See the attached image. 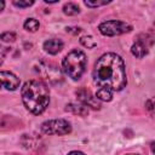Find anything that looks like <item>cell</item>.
I'll return each mask as SVG.
<instances>
[{"label":"cell","mask_w":155,"mask_h":155,"mask_svg":"<svg viewBox=\"0 0 155 155\" xmlns=\"http://www.w3.org/2000/svg\"><path fill=\"white\" fill-rule=\"evenodd\" d=\"M107 4H110V1H88V0L85 1V5L87 7H98V6H103Z\"/></svg>","instance_id":"ac0fdd59"},{"label":"cell","mask_w":155,"mask_h":155,"mask_svg":"<svg viewBox=\"0 0 155 155\" xmlns=\"http://www.w3.org/2000/svg\"><path fill=\"white\" fill-rule=\"evenodd\" d=\"M150 149H151L153 154H155V142H151V144H150Z\"/></svg>","instance_id":"7402d4cb"},{"label":"cell","mask_w":155,"mask_h":155,"mask_svg":"<svg viewBox=\"0 0 155 155\" xmlns=\"http://www.w3.org/2000/svg\"><path fill=\"white\" fill-rule=\"evenodd\" d=\"M80 12V7L74 2H67L63 6V13L67 16H74Z\"/></svg>","instance_id":"4fadbf2b"},{"label":"cell","mask_w":155,"mask_h":155,"mask_svg":"<svg viewBox=\"0 0 155 155\" xmlns=\"http://www.w3.org/2000/svg\"><path fill=\"white\" fill-rule=\"evenodd\" d=\"M42 133L45 134H68L71 132V125L64 120V119H53V120H47L41 124L40 126Z\"/></svg>","instance_id":"5b68a950"},{"label":"cell","mask_w":155,"mask_h":155,"mask_svg":"<svg viewBox=\"0 0 155 155\" xmlns=\"http://www.w3.org/2000/svg\"><path fill=\"white\" fill-rule=\"evenodd\" d=\"M34 4V1L33 0H27V1H22V0H19V1H13V5L15 6H17V7H21V8H24V7H29V6H31Z\"/></svg>","instance_id":"d6986e66"},{"label":"cell","mask_w":155,"mask_h":155,"mask_svg":"<svg viewBox=\"0 0 155 155\" xmlns=\"http://www.w3.org/2000/svg\"><path fill=\"white\" fill-rule=\"evenodd\" d=\"M65 110L74 114V115H79V116H86L88 115V108L82 104V103H69L65 107Z\"/></svg>","instance_id":"8fae6325"},{"label":"cell","mask_w":155,"mask_h":155,"mask_svg":"<svg viewBox=\"0 0 155 155\" xmlns=\"http://www.w3.org/2000/svg\"><path fill=\"white\" fill-rule=\"evenodd\" d=\"M68 155H85L82 151H78V150H73V151H70Z\"/></svg>","instance_id":"44dd1931"},{"label":"cell","mask_w":155,"mask_h":155,"mask_svg":"<svg viewBox=\"0 0 155 155\" xmlns=\"http://www.w3.org/2000/svg\"><path fill=\"white\" fill-rule=\"evenodd\" d=\"M15 39H16V34L15 33L6 31V33H2L1 34V40L4 42H12V41H15Z\"/></svg>","instance_id":"e0dca14e"},{"label":"cell","mask_w":155,"mask_h":155,"mask_svg":"<svg viewBox=\"0 0 155 155\" xmlns=\"http://www.w3.org/2000/svg\"><path fill=\"white\" fill-rule=\"evenodd\" d=\"M145 108L151 114V115H155V96L149 98L147 102H145Z\"/></svg>","instance_id":"2e32d148"},{"label":"cell","mask_w":155,"mask_h":155,"mask_svg":"<svg viewBox=\"0 0 155 155\" xmlns=\"http://www.w3.org/2000/svg\"><path fill=\"white\" fill-rule=\"evenodd\" d=\"M98 30L102 35L105 36H115V35H121L125 33H128L132 30V25L122 22V21H104L98 25Z\"/></svg>","instance_id":"277c9868"},{"label":"cell","mask_w":155,"mask_h":155,"mask_svg":"<svg viewBox=\"0 0 155 155\" xmlns=\"http://www.w3.org/2000/svg\"><path fill=\"white\" fill-rule=\"evenodd\" d=\"M67 31H69V33H73V34H79L80 31H81V29L80 28H71V27H67Z\"/></svg>","instance_id":"ffe728a7"},{"label":"cell","mask_w":155,"mask_h":155,"mask_svg":"<svg viewBox=\"0 0 155 155\" xmlns=\"http://www.w3.org/2000/svg\"><path fill=\"white\" fill-rule=\"evenodd\" d=\"M92 78L98 88L107 87L114 92L121 91L127 84L126 69L122 58L113 52L102 54L94 64Z\"/></svg>","instance_id":"6da1fadb"},{"label":"cell","mask_w":155,"mask_h":155,"mask_svg":"<svg viewBox=\"0 0 155 155\" xmlns=\"http://www.w3.org/2000/svg\"><path fill=\"white\" fill-rule=\"evenodd\" d=\"M24 107L33 114L39 115L46 110L50 103V91L47 85L41 80H28L21 90Z\"/></svg>","instance_id":"7a4b0ae2"},{"label":"cell","mask_w":155,"mask_h":155,"mask_svg":"<svg viewBox=\"0 0 155 155\" xmlns=\"http://www.w3.org/2000/svg\"><path fill=\"white\" fill-rule=\"evenodd\" d=\"M148 45L145 44V41H143V40H137L133 45H132V47H131V52H132V54L134 56V57H137V58H143L144 56H147L148 54Z\"/></svg>","instance_id":"30bf717a"},{"label":"cell","mask_w":155,"mask_h":155,"mask_svg":"<svg viewBox=\"0 0 155 155\" xmlns=\"http://www.w3.org/2000/svg\"><path fill=\"white\" fill-rule=\"evenodd\" d=\"M76 96H78L79 102L85 104L87 108L101 109V101L96 97V94H92L91 91L86 88H80L79 91H76Z\"/></svg>","instance_id":"52a82bcc"},{"label":"cell","mask_w":155,"mask_h":155,"mask_svg":"<svg viewBox=\"0 0 155 155\" xmlns=\"http://www.w3.org/2000/svg\"><path fill=\"white\" fill-rule=\"evenodd\" d=\"M0 79H1V85L4 88L8 90V91H15L19 87V78H17V75H15L11 71H5L2 70L0 73Z\"/></svg>","instance_id":"ba28073f"},{"label":"cell","mask_w":155,"mask_h":155,"mask_svg":"<svg viewBox=\"0 0 155 155\" xmlns=\"http://www.w3.org/2000/svg\"><path fill=\"white\" fill-rule=\"evenodd\" d=\"M63 46H64V44H63V41L61 39H48L42 45L44 50L48 54H57L58 52L62 51Z\"/></svg>","instance_id":"9c48e42d"},{"label":"cell","mask_w":155,"mask_h":155,"mask_svg":"<svg viewBox=\"0 0 155 155\" xmlns=\"http://www.w3.org/2000/svg\"><path fill=\"white\" fill-rule=\"evenodd\" d=\"M127 155H137V154H127Z\"/></svg>","instance_id":"603a6c76"},{"label":"cell","mask_w":155,"mask_h":155,"mask_svg":"<svg viewBox=\"0 0 155 155\" xmlns=\"http://www.w3.org/2000/svg\"><path fill=\"white\" fill-rule=\"evenodd\" d=\"M86 65H87L86 54L78 48L67 53L62 61V68L64 74L73 80H79L84 75L86 70Z\"/></svg>","instance_id":"3957f363"},{"label":"cell","mask_w":155,"mask_h":155,"mask_svg":"<svg viewBox=\"0 0 155 155\" xmlns=\"http://www.w3.org/2000/svg\"><path fill=\"white\" fill-rule=\"evenodd\" d=\"M35 69H36V71L44 79L48 80L52 84H57V82H61L62 81V73H61V70L58 69L57 65H54L51 62L40 61L38 63V65L35 67Z\"/></svg>","instance_id":"8992f818"},{"label":"cell","mask_w":155,"mask_h":155,"mask_svg":"<svg viewBox=\"0 0 155 155\" xmlns=\"http://www.w3.org/2000/svg\"><path fill=\"white\" fill-rule=\"evenodd\" d=\"M113 94H114V91L107 87H101L96 92V97L101 102H110L113 99Z\"/></svg>","instance_id":"7c38bea8"},{"label":"cell","mask_w":155,"mask_h":155,"mask_svg":"<svg viewBox=\"0 0 155 155\" xmlns=\"http://www.w3.org/2000/svg\"><path fill=\"white\" fill-rule=\"evenodd\" d=\"M80 42H81V45H82V46H85V47H87V48H93V47H96V46H97L96 40H94L91 35L82 36V38L80 39Z\"/></svg>","instance_id":"9a60e30c"},{"label":"cell","mask_w":155,"mask_h":155,"mask_svg":"<svg viewBox=\"0 0 155 155\" xmlns=\"http://www.w3.org/2000/svg\"><path fill=\"white\" fill-rule=\"evenodd\" d=\"M23 27H24V29H25V30L34 33V31H36V30L39 29L40 23H39V21H38V19H35V18H28V19L24 22Z\"/></svg>","instance_id":"5bb4252c"}]
</instances>
